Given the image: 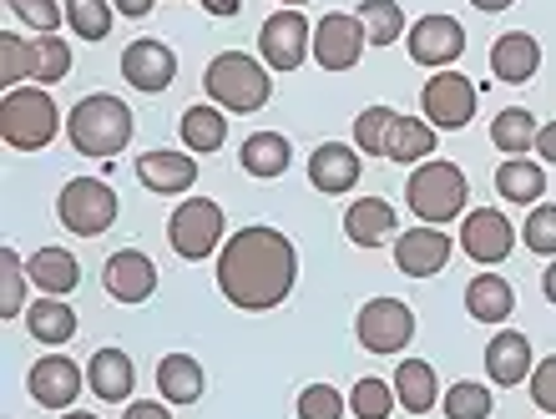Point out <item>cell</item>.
<instances>
[{
    "label": "cell",
    "mask_w": 556,
    "mask_h": 419,
    "mask_svg": "<svg viewBox=\"0 0 556 419\" xmlns=\"http://www.w3.org/2000/svg\"><path fill=\"white\" fill-rule=\"evenodd\" d=\"M299 283V253L278 228H238L218 253V289L223 299L243 314H268L293 293Z\"/></svg>",
    "instance_id": "obj_1"
},
{
    "label": "cell",
    "mask_w": 556,
    "mask_h": 419,
    "mask_svg": "<svg viewBox=\"0 0 556 419\" xmlns=\"http://www.w3.org/2000/svg\"><path fill=\"white\" fill-rule=\"evenodd\" d=\"M66 137L81 157H102L112 162L122 147L132 142V106L122 102V97H106V91H91L81 102L72 106L66 116Z\"/></svg>",
    "instance_id": "obj_2"
},
{
    "label": "cell",
    "mask_w": 556,
    "mask_h": 419,
    "mask_svg": "<svg viewBox=\"0 0 556 419\" xmlns=\"http://www.w3.org/2000/svg\"><path fill=\"white\" fill-rule=\"evenodd\" d=\"M203 91H207V102L223 106V112L249 116V112H258V106H268V97H274V72H268L258 56H249V51H223V56H213V66H207Z\"/></svg>",
    "instance_id": "obj_3"
},
{
    "label": "cell",
    "mask_w": 556,
    "mask_h": 419,
    "mask_svg": "<svg viewBox=\"0 0 556 419\" xmlns=\"http://www.w3.org/2000/svg\"><path fill=\"white\" fill-rule=\"evenodd\" d=\"M466 198H470V182L466 173L455 167V162H420L410 173V182H405V203H410V213L420 217V223H430V228H445V223H455V217H466Z\"/></svg>",
    "instance_id": "obj_4"
},
{
    "label": "cell",
    "mask_w": 556,
    "mask_h": 419,
    "mask_svg": "<svg viewBox=\"0 0 556 419\" xmlns=\"http://www.w3.org/2000/svg\"><path fill=\"white\" fill-rule=\"evenodd\" d=\"M61 131V112L46 87H15L0 102V137L11 152H41Z\"/></svg>",
    "instance_id": "obj_5"
},
{
    "label": "cell",
    "mask_w": 556,
    "mask_h": 419,
    "mask_svg": "<svg viewBox=\"0 0 556 419\" xmlns=\"http://www.w3.org/2000/svg\"><path fill=\"white\" fill-rule=\"evenodd\" d=\"M223 207L213 198H188V203H177L173 217H167V243H173L177 258L188 263H203L213 253H223Z\"/></svg>",
    "instance_id": "obj_6"
},
{
    "label": "cell",
    "mask_w": 556,
    "mask_h": 419,
    "mask_svg": "<svg viewBox=\"0 0 556 419\" xmlns=\"http://www.w3.org/2000/svg\"><path fill=\"white\" fill-rule=\"evenodd\" d=\"M56 217L76 238H97L117 223V192L106 188L102 177H72L56 198Z\"/></svg>",
    "instance_id": "obj_7"
},
{
    "label": "cell",
    "mask_w": 556,
    "mask_h": 419,
    "mask_svg": "<svg viewBox=\"0 0 556 419\" xmlns=\"http://www.w3.org/2000/svg\"><path fill=\"white\" fill-rule=\"evenodd\" d=\"M354 339L369 354H400V348H410V339H415L410 304H400V299H369L359 308V318H354Z\"/></svg>",
    "instance_id": "obj_8"
},
{
    "label": "cell",
    "mask_w": 556,
    "mask_h": 419,
    "mask_svg": "<svg viewBox=\"0 0 556 419\" xmlns=\"http://www.w3.org/2000/svg\"><path fill=\"white\" fill-rule=\"evenodd\" d=\"M420 112L435 131H460L476 116V87L460 72H435L420 91Z\"/></svg>",
    "instance_id": "obj_9"
},
{
    "label": "cell",
    "mask_w": 556,
    "mask_h": 419,
    "mask_svg": "<svg viewBox=\"0 0 556 419\" xmlns=\"http://www.w3.org/2000/svg\"><path fill=\"white\" fill-rule=\"evenodd\" d=\"M365 21L350 11H329L314 26V61H319L324 72H354L359 66V56H365Z\"/></svg>",
    "instance_id": "obj_10"
},
{
    "label": "cell",
    "mask_w": 556,
    "mask_h": 419,
    "mask_svg": "<svg viewBox=\"0 0 556 419\" xmlns=\"http://www.w3.org/2000/svg\"><path fill=\"white\" fill-rule=\"evenodd\" d=\"M460 247H466V258L481 263V268L506 263L511 258V247H516L511 217L501 213V207H470L466 223H460Z\"/></svg>",
    "instance_id": "obj_11"
},
{
    "label": "cell",
    "mask_w": 556,
    "mask_h": 419,
    "mask_svg": "<svg viewBox=\"0 0 556 419\" xmlns=\"http://www.w3.org/2000/svg\"><path fill=\"white\" fill-rule=\"evenodd\" d=\"M308 51H314V36H308V21L299 11L268 15L264 30H258V56H264L268 72H299Z\"/></svg>",
    "instance_id": "obj_12"
},
{
    "label": "cell",
    "mask_w": 556,
    "mask_h": 419,
    "mask_svg": "<svg viewBox=\"0 0 556 419\" xmlns=\"http://www.w3.org/2000/svg\"><path fill=\"white\" fill-rule=\"evenodd\" d=\"M26 390L41 409H61V415H66V409L76 405V394L87 390V369H76L66 354H41V359L30 364Z\"/></svg>",
    "instance_id": "obj_13"
},
{
    "label": "cell",
    "mask_w": 556,
    "mask_h": 419,
    "mask_svg": "<svg viewBox=\"0 0 556 419\" xmlns=\"http://www.w3.org/2000/svg\"><path fill=\"white\" fill-rule=\"evenodd\" d=\"M405 46H410L415 66H440V72H445V66L460 61V51H466V26H460L455 15H425V21L410 26Z\"/></svg>",
    "instance_id": "obj_14"
},
{
    "label": "cell",
    "mask_w": 556,
    "mask_h": 419,
    "mask_svg": "<svg viewBox=\"0 0 556 419\" xmlns=\"http://www.w3.org/2000/svg\"><path fill=\"white\" fill-rule=\"evenodd\" d=\"M451 232L430 228V223H420V228L400 232L395 238V268L405 278H435L445 263H451Z\"/></svg>",
    "instance_id": "obj_15"
},
{
    "label": "cell",
    "mask_w": 556,
    "mask_h": 419,
    "mask_svg": "<svg viewBox=\"0 0 556 419\" xmlns=\"http://www.w3.org/2000/svg\"><path fill=\"white\" fill-rule=\"evenodd\" d=\"M102 283L117 304H147L157 293V263L147 258V253H137V247H122V253L106 258Z\"/></svg>",
    "instance_id": "obj_16"
},
{
    "label": "cell",
    "mask_w": 556,
    "mask_h": 419,
    "mask_svg": "<svg viewBox=\"0 0 556 419\" xmlns=\"http://www.w3.org/2000/svg\"><path fill=\"white\" fill-rule=\"evenodd\" d=\"M122 76H127V87L147 91V97H157V91L173 87L177 56H173V51H167L162 41L142 36V41H132L127 51H122Z\"/></svg>",
    "instance_id": "obj_17"
},
{
    "label": "cell",
    "mask_w": 556,
    "mask_h": 419,
    "mask_svg": "<svg viewBox=\"0 0 556 419\" xmlns=\"http://www.w3.org/2000/svg\"><path fill=\"white\" fill-rule=\"evenodd\" d=\"M531 369H536V359H531V339L516 329H501L491 344H485V374H491V384H501V390H516V384H527Z\"/></svg>",
    "instance_id": "obj_18"
},
{
    "label": "cell",
    "mask_w": 556,
    "mask_h": 419,
    "mask_svg": "<svg viewBox=\"0 0 556 419\" xmlns=\"http://www.w3.org/2000/svg\"><path fill=\"white\" fill-rule=\"evenodd\" d=\"M308 182L319 192H329V198L350 192L354 182H359V147H350V142L314 147V157H308Z\"/></svg>",
    "instance_id": "obj_19"
},
{
    "label": "cell",
    "mask_w": 556,
    "mask_h": 419,
    "mask_svg": "<svg viewBox=\"0 0 556 419\" xmlns=\"http://www.w3.org/2000/svg\"><path fill=\"white\" fill-rule=\"evenodd\" d=\"M344 238H350L354 247H384L390 238H400L395 207L384 203V198H359V203H350V213H344Z\"/></svg>",
    "instance_id": "obj_20"
},
{
    "label": "cell",
    "mask_w": 556,
    "mask_h": 419,
    "mask_svg": "<svg viewBox=\"0 0 556 419\" xmlns=\"http://www.w3.org/2000/svg\"><path fill=\"white\" fill-rule=\"evenodd\" d=\"M137 177H142L147 192H162V198H177L198 182V162L192 152H142L137 157Z\"/></svg>",
    "instance_id": "obj_21"
},
{
    "label": "cell",
    "mask_w": 556,
    "mask_h": 419,
    "mask_svg": "<svg viewBox=\"0 0 556 419\" xmlns=\"http://www.w3.org/2000/svg\"><path fill=\"white\" fill-rule=\"evenodd\" d=\"M536 66H542V41H536V36H527V30L496 36V46H491V72H496V81L521 87V81L536 76Z\"/></svg>",
    "instance_id": "obj_22"
},
{
    "label": "cell",
    "mask_w": 556,
    "mask_h": 419,
    "mask_svg": "<svg viewBox=\"0 0 556 419\" xmlns=\"http://www.w3.org/2000/svg\"><path fill=\"white\" fill-rule=\"evenodd\" d=\"M132 384H137V369H132V359H127L122 348H97V354H91L87 390L97 394L102 405H122V399L132 394Z\"/></svg>",
    "instance_id": "obj_23"
},
{
    "label": "cell",
    "mask_w": 556,
    "mask_h": 419,
    "mask_svg": "<svg viewBox=\"0 0 556 419\" xmlns=\"http://www.w3.org/2000/svg\"><path fill=\"white\" fill-rule=\"evenodd\" d=\"M26 274L46 299H66V293L81 283V263H76L66 247H36L26 258Z\"/></svg>",
    "instance_id": "obj_24"
},
{
    "label": "cell",
    "mask_w": 556,
    "mask_h": 419,
    "mask_svg": "<svg viewBox=\"0 0 556 419\" xmlns=\"http://www.w3.org/2000/svg\"><path fill=\"white\" fill-rule=\"evenodd\" d=\"M496 192L511 207H536L546 192V162H527V157H506L496 167Z\"/></svg>",
    "instance_id": "obj_25"
},
{
    "label": "cell",
    "mask_w": 556,
    "mask_h": 419,
    "mask_svg": "<svg viewBox=\"0 0 556 419\" xmlns=\"http://www.w3.org/2000/svg\"><path fill=\"white\" fill-rule=\"evenodd\" d=\"M238 162H243V173L249 177H283L289 173V162H293V147L283 131H253L249 142L238 147Z\"/></svg>",
    "instance_id": "obj_26"
},
{
    "label": "cell",
    "mask_w": 556,
    "mask_h": 419,
    "mask_svg": "<svg viewBox=\"0 0 556 419\" xmlns=\"http://www.w3.org/2000/svg\"><path fill=\"white\" fill-rule=\"evenodd\" d=\"M157 394L167 405H198L203 399V364L192 354H167L157 364Z\"/></svg>",
    "instance_id": "obj_27"
},
{
    "label": "cell",
    "mask_w": 556,
    "mask_h": 419,
    "mask_svg": "<svg viewBox=\"0 0 556 419\" xmlns=\"http://www.w3.org/2000/svg\"><path fill=\"white\" fill-rule=\"evenodd\" d=\"M516 308V289L501 274H476L466 289V314L481 323H506Z\"/></svg>",
    "instance_id": "obj_28"
},
{
    "label": "cell",
    "mask_w": 556,
    "mask_h": 419,
    "mask_svg": "<svg viewBox=\"0 0 556 419\" xmlns=\"http://www.w3.org/2000/svg\"><path fill=\"white\" fill-rule=\"evenodd\" d=\"M435 127L425 122V116H395V127H390V137H384V157L390 162H430V152H435Z\"/></svg>",
    "instance_id": "obj_29"
},
{
    "label": "cell",
    "mask_w": 556,
    "mask_h": 419,
    "mask_svg": "<svg viewBox=\"0 0 556 419\" xmlns=\"http://www.w3.org/2000/svg\"><path fill=\"white\" fill-rule=\"evenodd\" d=\"M395 399L410 415H430L435 409V399H440V379H435V369L425 359H400V369H395Z\"/></svg>",
    "instance_id": "obj_30"
},
{
    "label": "cell",
    "mask_w": 556,
    "mask_h": 419,
    "mask_svg": "<svg viewBox=\"0 0 556 419\" xmlns=\"http://www.w3.org/2000/svg\"><path fill=\"white\" fill-rule=\"evenodd\" d=\"M26 329H30V339H36V344L61 348L76 333V314L61 304V299H41V304L26 308Z\"/></svg>",
    "instance_id": "obj_31"
},
{
    "label": "cell",
    "mask_w": 556,
    "mask_h": 419,
    "mask_svg": "<svg viewBox=\"0 0 556 419\" xmlns=\"http://www.w3.org/2000/svg\"><path fill=\"white\" fill-rule=\"evenodd\" d=\"M66 76H72V46L61 41L56 30H51V36H36V41H30V81H36V87H56Z\"/></svg>",
    "instance_id": "obj_32"
},
{
    "label": "cell",
    "mask_w": 556,
    "mask_h": 419,
    "mask_svg": "<svg viewBox=\"0 0 556 419\" xmlns=\"http://www.w3.org/2000/svg\"><path fill=\"white\" fill-rule=\"evenodd\" d=\"M536 116L527 112V106H506V112L491 122V142H496V152H506V157H521V152H531L536 147Z\"/></svg>",
    "instance_id": "obj_33"
},
{
    "label": "cell",
    "mask_w": 556,
    "mask_h": 419,
    "mask_svg": "<svg viewBox=\"0 0 556 419\" xmlns=\"http://www.w3.org/2000/svg\"><path fill=\"white\" fill-rule=\"evenodd\" d=\"M182 142L188 152H218L228 142V116L223 106H188L182 112Z\"/></svg>",
    "instance_id": "obj_34"
},
{
    "label": "cell",
    "mask_w": 556,
    "mask_h": 419,
    "mask_svg": "<svg viewBox=\"0 0 556 419\" xmlns=\"http://www.w3.org/2000/svg\"><path fill=\"white\" fill-rule=\"evenodd\" d=\"M354 15L365 21L369 46H395L400 36H410V26H405V11H400L395 0H365V5H359Z\"/></svg>",
    "instance_id": "obj_35"
},
{
    "label": "cell",
    "mask_w": 556,
    "mask_h": 419,
    "mask_svg": "<svg viewBox=\"0 0 556 419\" xmlns=\"http://www.w3.org/2000/svg\"><path fill=\"white\" fill-rule=\"evenodd\" d=\"M112 15H117L112 0H66V26L81 41H106L112 36Z\"/></svg>",
    "instance_id": "obj_36"
},
{
    "label": "cell",
    "mask_w": 556,
    "mask_h": 419,
    "mask_svg": "<svg viewBox=\"0 0 556 419\" xmlns=\"http://www.w3.org/2000/svg\"><path fill=\"white\" fill-rule=\"evenodd\" d=\"M491 390L485 384H476V379H460V384H451L445 390V399H440V409L451 419H491Z\"/></svg>",
    "instance_id": "obj_37"
},
{
    "label": "cell",
    "mask_w": 556,
    "mask_h": 419,
    "mask_svg": "<svg viewBox=\"0 0 556 419\" xmlns=\"http://www.w3.org/2000/svg\"><path fill=\"white\" fill-rule=\"evenodd\" d=\"M395 384H384V379H359L350 390V415L354 419H390L395 409Z\"/></svg>",
    "instance_id": "obj_38"
},
{
    "label": "cell",
    "mask_w": 556,
    "mask_h": 419,
    "mask_svg": "<svg viewBox=\"0 0 556 419\" xmlns=\"http://www.w3.org/2000/svg\"><path fill=\"white\" fill-rule=\"evenodd\" d=\"M26 263H21V253L15 247H5L0 253V318H15L21 308H26Z\"/></svg>",
    "instance_id": "obj_39"
},
{
    "label": "cell",
    "mask_w": 556,
    "mask_h": 419,
    "mask_svg": "<svg viewBox=\"0 0 556 419\" xmlns=\"http://www.w3.org/2000/svg\"><path fill=\"white\" fill-rule=\"evenodd\" d=\"M390 127H395V112H390V106H365L359 122H354V147L369 152V157H384V137H390Z\"/></svg>",
    "instance_id": "obj_40"
},
{
    "label": "cell",
    "mask_w": 556,
    "mask_h": 419,
    "mask_svg": "<svg viewBox=\"0 0 556 419\" xmlns=\"http://www.w3.org/2000/svg\"><path fill=\"white\" fill-rule=\"evenodd\" d=\"M521 243H527L536 258H556V203L531 207V217L521 223Z\"/></svg>",
    "instance_id": "obj_41"
},
{
    "label": "cell",
    "mask_w": 556,
    "mask_h": 419,
    "mask_svg": "<svg viewBox=\"0 0 556 419\" xmlns=\"http://www.w3.org/2000/svg\"><path fill=\"white\" fill-rule=\"evenodd\" d=\"M0 81H5V91L30 81V41H21L15 30H0Z\"/></svg>",
    "instance_id": "obj_42"
},
{
    "label": "cell",
    "mask_w": 556,
    "mask_h": 419,
    "mask_svg": "<svg viewBox=\"0 0 556 419\" xmlns=\"http://www.w3.org/2000/svg\"><path fill=\"white\" fill-rule=\"evenodd\" d=\"M344 394L334 390V384H308L304 394H299V419H344Z\"/></svg>",
    "instance_id": "obj_43"
},
{
    "label": "cell",
    "mask_w": 556,
    "mask_h": 419,
    "mask_svg": "<svg viewBox=\"0 0 556 419\" xmlns=\"http://www.w3.org/2000/svg\"><path fill=\"white\" fill-rule=\"evenodd\" d=\"M5 5H11V11L21 15L36 36H51V30L61 26V5H56V0H5Z\"/></svg>",
    "instance_id": "obj_44"
},
{
    "label": "cell",
    "mask_w": 556,
    "mask_h": 419,
    "mask_svg": "<svg viewBox=\"0 0 556 419\" xmlns=\"http://www.w3.org/2000/svg\"><path fill=\"white\" fill-rule=\"evenodd\" d=\"M527 384H531V399H536V409L556 419V354H552V359H542L536 369H531Z\"/></svg>",
    "instance_id": "obj_45"
},
{
    "label": "cell",
    "mask_w": 556,
    "mask_h": 419,
    "mask_svg": "<svg viewBox=\"0 0 556 419\" xmlns=\"http://www.w3.org/2000/svg\"><path fill=\"white\" fill-rule=\"evenodd\" d=\"M531 152H536L542 162H552V167H556V122H546V127L536 131V147H531Z\"/></svg>",
    "instance_id": "obj_46"
},
{
    "label": "cell",
    "mask_w": 556,
    "mask_h": 419,
    "mask_svg": "<svg viewBox=\"0 0 556 419\" xmlns=\"http://www.w3.org/2000/svg\"><path fill=\"white\" fill-rule=\"evenodd\" d=\"M122 419H173L167 415V405H152V399H137V405H127V415Z\"/></svg>",
    "instance_id": "obj_47"
},
{
    "label": "cell",
    "mask_w": 556,
    "mask_h": 419,
    "mask_svg": "<svg viewBox=\"0 0 556 419\" xmlns=\"http://www.w3.org/2000/svg\"><path fill=\"white\" fill-rule=\"evenodd\" d=\"M112 5H117V15H127V21H142V15H152L157 0H112Z\"/></svg>",
    "instance_id": "obj_48"
},
{
    "label": "cell",
    "mask_w": 556,
    "mask_h": 419,
    "mask_svg": "<svg viewBox=\"0 0 556 419\" xmlns=\"http://www.w3.org/2000/svg\"><path fill=\"white\" fill-rule=\"evenodd\" d=\"M203 11L207 15H238L243 11V0H203Z\"/></svg>",
    "instance_id": "obj_49"
},
{
    "label": "cell",
    "mask_w": 556,
    "mask_h": 419,
    "mask_svg": "<svg viewBox=\"0 0 556 419\" xmlns=\"http://www.w3.org/2000/svg\"><path fill=\"white\" fill-rule=\"evenodd\" d=\"M476 11H485V15H501V11H511L516 0H470Z\"/></svg>",
    "instance_id": "obj_50"
},
{
    "label": "cell",
    "mask_w": 556,
    "mask_h": 419,
    "mask_svg": "<svg viewBox=\"0 0 556 419\" xmlns=\"http://www.w3.org/2000/svg\"><path fill=\"white\" fill-rule=\"evenodd\" d=\"M542 293H546V304L556 308V258H552V268L542 274Z\"/></svg>",
    "instance_id": "obj_51"
},
{
    "label": "cell",
    "mask_w": 556,
    "mask_h": 419,
    "mask_svg": "<svg viewBox=\"0 0 556 419\" xmlns=\"http://www.w3.org/2000/svg\"><path fill=\"white\" fill-rule=\"evenodd\" d=\"M61 419H97V415H81V409H66V415Z\"/></svg>",
    "instance_id": "obj_52"
},
{
    "label": "cell",
    "mask_w": 556,
    "mask_h": 419,
    "mask_svg": "<svg viewBox=\"0 0 556 419\" xmlns=\"http://www.w3.org/2000/svg\"><path fill=\"white\" fill-rule=\"evenodd\" d=\"M283 5H289V11H293V5H308V0H283Z\"/></svg>",
    "instance_id": "obj_53"
}]
</instances>
